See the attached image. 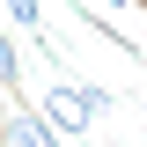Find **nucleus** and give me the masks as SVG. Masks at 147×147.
Here are the masks:
<instances>
[{
  "instance_id": "1",
  "label": "nucleus",
  "mask_w": 147,
  "mask_h": 147,
  "mask_svg": "<svg viewBox=\"0 0 147 147\" xmlns=\"http://www.w3.org/2000/svg\"><path fill=\"white\" fill-rule=\"evenodd\" d=\"M96 110H110V88H96V81H44V118L66 140L96 132Z\"/></svg>"
},
{
  "instance_id": "2",
  "label": "nucleus",
  "mask_w": 147,
  "mask_h": 147,
  "mask_svg": "<svg viewBox=\"0 0 147 147\" xmlns=\"http://www.w3.org/2000/svg\"><path fill=\"white\" fill-rule=\"evenodd\" d=\"M66 132L52 125V118H37L22 96H7V147H59Z\"/></svg>"
},
{
  "instance_id": "3",
  "label": "nucleus",
  "mask_w": 147,
  "mask_h": 147,
  "mask_svg": "<svg viewBox=\"0 0 147 147\" xmlns=\"http://www.w3.org/2000/svg\"><path fill=\"white\" fill-rule=\"evenodd\" d=\"M7 15H15V30H44V15H37V0H7Z\"/></svg>"
}]
</instances>
